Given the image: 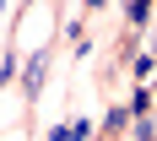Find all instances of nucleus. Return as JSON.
Returning a JSON list of instances; mask_svg holds the SVG:
<instances>
[{
    "label": "nucleus",
    "instance_id": "nucleus-1",
    "mask_svg": "<svg viewBox=\"0 0 157 141\" xmlns=\"http://www.w3.org/2000/svg\"><path fill=\"white\" fill-rule=\"evenodd\" d=\"M44 54H33V60H27V71H22V87H27V92H38V87H44Z\"/></svg>",
    "mask_w": 157,
    "mask_h": 141
},
{
    "label": "nucleus",
    "instance_id": "nucleus-2",
    "mask_svg": "<svg viewBox=\"0 0 157 141\" xmlns=\"http://www.w3.org/2000/svg\"><path fill=\"white\" fill-rule=\"evenodd\" d=\"M146 11H152V0H130V27H146Z\"/></svg>",
    "mask_w": 157,
    "mask_h": 141
},
{
    "label": "nucleus",
    "instance_id": "nucleus-3",
    "mask_svg": "<svg viewBox=\"0 0 157 141\" xmlns=\"http://www.w3.org/2000/svg\"><path fill=\"white\" fill-rule=\"evenodd\" d=\"M146 109H152V92H146V87H141V92L130 98V114H136V119H146Z\"/></svg>",
    "mask_w": 157,
    "mask_h": 141
},
{
    "label": "nucleus",
    "instance_id": "nucleus-4",
    "mask_svg": "<svg viewBox=\"0 0 157 141\" xmlns=\"http://www.w3.org/2000/svg\"><path fill=\"white\" fill-rule=\"evenodd\" d=\"M125 119H136V114H130V109H109V119H103V125H109V130H119Z\"/></svg>",
    "mask_w": 157,
    "mask_h": 141
},
{
    "label": "nucleus",
    "instance_id": "nucleus-5",
    "mask_svg": "<svg viewBox=\"0 0 157 141\" xmlns=\"http://www.w3.org/2000/svg\"><path fill=\"white\" fill-rule=\"evenodd\" d=\"M49 141H76V125H54V130H49Z\"/></svg>",
    "mask_w": 157,
    "mask_h": 141
},
{
    "label": "nucleus",
    "instance_id": "nucleus-6",
    "mask_svg": "<svg viewBox=\"0 0 157 141\" xmlns=\"http://www.w3.org/2000/svg\"><path fill=\"white\" fill-rule=\"evenodd\" d=\"M136 141H152V125H146V119L136 125Z\"/></svg>",
    "mask_w": 157,
    "mask_h": 141
}]
</instances>
